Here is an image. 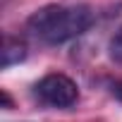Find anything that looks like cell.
<instances>
[{
    "label": "cell",
    "mask_w": 122,
    "mask_h": 122,
    "mask_svg": "<svg viewBox=\"0 0 122 122\" xmlns=\"http://www.w3.org/2000/svg\"><path fill=\"white\" fill-rule=\"evenodd\" d=\"M93 24L89 5H43L26 19V29L48 46L67 43Z\"/></svg>",
    "instance_id": "obj_1"
},
{
    "label": "cell",
    "mask_w": 122,
    "mask_h": 122,
    "mask_svg": "<svg viewBox=\"0 0 122 122\" xmlns=\"http://www.w3.org/2000/svg\"><path fill=\"white\" fill-rule=\"evenodd\" d=\"M10 105H12V103H10V96L3 91V108H10Z\"/></svg>",
    "instance_id": "obj_5"
},
{
    "label": "cell",
    "mask_w": 122,
    "mask_h": 122,
    "mask_svg": "<svg viewBox=\"0 0 122 122\" xmlns=\"http://www.w3.org/2000/svg\"><path fill=\"white\" fill-rule=\"evenodd\" d=\"M108 55H110L112 62H120V65H122V29L110 38V43H108Z\"/></svg>",
    "instance_id": "obj_4"
},
{
    "label": "cell",
    "mask_w": 122,
    "mask_h": 122,
    "mask_svg": "<svg viewBox=\"0 0 122 122\" xmlns=\"http://www.w3.org/2000/svg\"><path fill=\"white\" fill-rule=\"evenodd\" d=\"M34 93L50 108H72L79 101V86L62 72H50L34 84Z\"/></svg>",
    "instance_id": "obj_2"
},
{
    "label": "cell",
    "mask_w": 122,
    "mask_h": 122,
    "mask_svg": "<svg viewBox=\"0 0 122 122\" xmlns=\"http://www.w3.org/2000/svg\"><path fill=\"white\" fill-rule=\"evenodd\" d=\"M24 57H26V46L19 38H5L3 50H0V65H3V70H10L12 65H19Z\"/></svg>",
    "instance_id": "obj_3"
}]
</instances>
